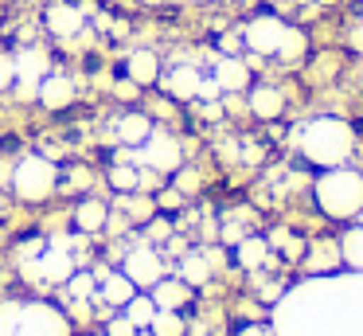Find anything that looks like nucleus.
Here are the masks:
<instances>
[{
	"mask_svg": "<svg viewBox=\"0 0 363 336\" xmlns=\"http://www.w3.org/2000/svg\"><path fill=\"white\" fill-rule=\"evenodd\" d=\"M274 336H363V273L336 270L289 286L269 313Z\"/></svg>",
	"mask_w": 363,
	"mask_h": 336,
	"instance_id": "1",
	"label": "nucleus"
},
{
	"mask_svg": "<svg viewBox=\"0 0 363 336\" xmlns=\"http://www.w3.org/2000/svg\"><path fill=\"white\" fill-rule=\"evenodd\" d=\"M293 141L313 168H336V164H347L355 153V129L340 117H313L297 125Z\"/></svg>",
	"mask_w": 363,
	"mask_h": 336,
	"instance_id": "2",
	"label": "nucleus"
},
{
	"mask_svg": "<svg viewBox=\"0 0 363 336\" xmlns=\"http://www.w3.org/2000/svg\"><path fill=\"white\" fill-rule=\"evenodd\" d=\"M0 336H71V317L43 297L0 301Z\"/></svg>",
	"mask_w": 363,
	"mask_h": 336,
	"instance_id": "3",
	"label": "nucleus"
},
{
	"mask_svg": "<svg viewBox=\"0 0 363 336\" xmlns=\"http://www.w3.org/2000/svg\"><path fill=\"white\" fill-rule=\"evenodd\" d=\"M313 195L316 207L324 219H336V223H352L363 215V172L336 164V168H324L313 180Z\"/></svg>",
	"mask_w": 363,
	"mask_h": 336,
	"instance_id": "4",
	"label": "nucleus"
},
{
	"mask_svg": "<svg viewBox=\"0 0 363 336\" xmlns=\"http://www.w3.org/2000/svg\"><path fill=\"white\" fill-rule=\"evenodd\" d=\"M238 36H242L246 51L262 55V59H301V55L308 51L305 31L293 28V23H285V20H277V16H269V12L250 16Z\"/></svg>",
	"mask_w": 363,
	"mask_h": 336,
	"instance_id": "5",
	"label": "nucleus"
},
{
	"mask_svg": "<svg viewBox=\"0 0 363 336\" xmlns=\"http://www.w3.org/2000/svg\"><path fill=\"white\" fill-rule=\"evenodd\" d=\"M9 184L20 203H48L59 192V164L43 153H24L12 164Z\"/></svg>",
	"mask_w": 363,
	"mask_h": 336,
	"instance_id": "6",
	"label": "nucleus"
},
{
	"mask_svg": "<svg viewBox=\"0 0 363 336\" xmlns=\"http://www.w3.org/2000/svg\"><path fill=\"white\" fill-rule=\"evenodd\" d=\"M125 161H133L137 168H152V172H160V176H172V172L184 164V145L168 129L152 125V133L141 141V145L125 148Z\"/></svg>",
	"mask_w": 363,
	"mask_h": 336,
	"instance_id": "7",
	"label": "nucleus"
},
{
	"mask_svg": "<svg viewBox=\"0 0 363 336\" xmlns=\"http://www.w3.org/2000/svg\"><path fill=\"white\" fill-rule=\"evenodd\" d=\"M20 266H24V278L40 281V286H67V278L79 270L71 246H67L63 239H48V246H43L40 254L20 258Z\"/></svg>",
	"mask_w": 363,
	"mask_h": 336,
	"instance_id": "8",
	"label": "nucleus"
},
{
	"mask_svg": "<svg viewBox=\"0 0 363 336\" xmlns=\"http://www.w3.org/2000/svg\"><path fill=\"white\" fill-rule=\"evenodd\" d=\"M121 273H125L137 289H152L160 278H164V254H160V246H152V242H137L133 250H125V258H121Z\"/></svg>",
	"mask_w": 363,
	"mask_h": 336,
	"instance_id": "9",
	"label": "nucleus"
},
{
	"mask_svg": "<svg viewBox=\"0 0 363 336\" xmlns=\"http://www.w3.org/2000/svg\"><path fill=\"white\" fill-rule=\"evenodd\" d=\"M16 55V86L12 90L20 94V98H35V90H40V82L51 75V55L43 51V47H20Z\"/></svg>",
	"mask_w": 363,
	"mask_h": 336,
	"instance_id": "10",
	"label": "nucleus"
},
{
	"mask_svg": "<svg viewBox=\"0 0 363 336\" xmlns=\"http://www.w3.org/2000/svg\"><path fill=\"white\" fill-rule=\"evenodd\" d=\"M43 28H48L55 39L67 43V39H74V36L86 31V8L67 4V0H51L48 12H43Z\"/></svg>",
	"mask_w": 363,
	"mask_h": 336,
	"instance_id": "11",
	"label": "nucleus"
},
{
	"mask_svg": "<svg viewBox=\"0 0 363 336\" xmlns=\"http://www.w3.org/2000/svg\"><path fill=\"white\" fill-rule=\"evenodd\" d=\"M199 78H203V70H199V67H184V63H176V67L160 70L157 86H160V90H164L172 102H196Z\"/></svg>",
	"mask_w": 363,
	"mask_h": 336,
	"instance_id": "12",
	"label": "nucleus"
},
{
	"mask_svg": "<svg viewBox=\"0 0 363 336\" xmlns=\"http://www.w3.org/2000/svg\"><path fill=\"white\" fill-rule=\"evenodd\" d=\"M35 102L43 109H67L74 102V78L63 75V70H51L40 82V90H35Z\"/></svg>",
	"mask_w": 363,
	"mask_h": 336,
	"instance_id": "13",
	"label": "nucleus"
},
{
	"mask_svg": "<svg viewBox=\"0 0 363 336\" xmlns=\"http://www.w3.org/2000/svg\"><path fill=\"white\" fill-rule=\"evenodd\" d=\"M211 75H215V82H219L223 94H238V90H246V82H250V63L238 59V55H219L215 67H211Z\"/></svg>",
	"mask_w": 363,
	"mask_h": 336,
	"instance_id": "14",
	"label": "nucleus"
},
{
	"mask_svg": "<svg viewBox=\"0 0 363 336\" xmlns=\"http://www.w3.org/2000/svg\"><path fill=\"white\" fill-rule=\"evenodd\" d=\"M235 262L242 266V270H266V266H274V250H269L266 234H242V239L235 242Z\"/></svg>",
	"mask_w": 363,
	"mask_h": 336,
	"instance_id": "15",
	"label": "nucleus"
},
{
	"mask_svg": "<svg viewBox=\"0 0 363 336\" xmlns=\"http://www.w3.org/2000/svg\"><path fill=\"white\" fill-rule=\"evenodd\" d=\"M250 114L258 117V121H277V117L285 114V94H281V86H274V82L250 86Z\"/></svg>",
	"mask_w": 363,
	"mask_h": 336,
	"instance_id": "16",
	"label": "nucleus"
},
{
	"mask_svg": "<svg viewBox=\"0 0 363 336\" xmlns=\"http://www.w3.org/2000/svg\"><path fill=\"white\" fill-rule=\"evenodd\" d=\"M160 55L157 51H149V47H141V51H129V59H125V78L129 82H137L145 90V86H157V78H160Z\"/></svg>",
	"mask_w": 363,
	"mask_h": 336,
	"instance_id": "17",
	"label": "nucleus"
},
{
	"mask_svg": "<svg viewBox=\"0 0 363 336\" xmlns=\"http://www.w3.org/2000/svg\"><path fill=\"white\" fill-rule=\"evenodd\" d=\"M106 219H110V203L98 200V195H82L79 207H74V231L98 234V231H106Z\"/></svg>",
	"mask_w": 363,
	"mask_h": 336,
	"instance_id": "18",
	"label": "nucleus"
},
{
	"mask_svg": "<svg viewBox=\"0 0 363 336\" xmlns=\"http://www.w3.org/2000/svg\"><path fill=\"white\" fill-rule=\"evenodd\" d=\"M149 297H152L157 309H176V313H180L184 305H191V286L184 278H168V273H164V278L149 289Z\"/></svg>",
	"mask_w": 363,
	"mask_h": 336,
	"instance_id": "19",
	"label": "nucleus"
},
{
	"mask_svg": "<svg viewBox=\"0 0 363 336\" xmlns=\"http://www.w3.org/2000/svg\"><path fill=\"white\" fill-rule=\"evenodd\" d=\"M211 273H215V266H211V258H207V250H184L180 254V273H176V278H184L191 289L207 286Z\"/></svg>",
	"mask_w": 363,
	"mask_h": 336,
	"instance_id": "20",
	"label": "nucleus"
},
{
	"mask_svg": "<svg viewBox=\"0 0 363 336\" xmlns=\"http://www.w3.org/2000/svg\"><path fill=\"white\" fill-rule=\"evenodd\" d=\"M133 293H137V286H133V281H129L121 270H110L102 281H98V301L110 305V309H121V305H125Z\"/></svg>",
	"mask_w": 363,
	"mask_h": 336,
	"instance_id": "21",
	"label": "nucleus"
},
{
	"mask_svg": "<svg viewBox=\"0 0 363 336\" xmlns=\"http://www.w3.org/2000/svg\"><path fill=\"white\" fill-rule=\"evenodd\" d=\"M118 211L129 219V223H149L157 215V195L149 192H118Z\"/></svg>",
	"mask_w": 363,
	"mask_h": 336,
	"instance_id": "22",
	"label": "nucleus"
},
{
	"mask_svg": "<svg viewBox=\"0 0 363 336\" xmlns=\"http://www.w3.org/2000/svg\"><path fill=\"white\" fill-rule=\"evenodd\" d=\"M305 258H308V270H313V273H336V270H344V266H340V246H336V239H316V242H308V246H305Z\"/></svg>",
	"mask_w": 363,
	"mask_h": 336,
	"instance_id": "23",
	"label": "nucleus"
},
{
	"mask_svg": "<svg viewBox=\"0 0 363 336\" xmlns=\"http://www.w3.org/2000/svg\"><path fill=\"white\" fill-rule=\"evenodd\" d=\"M336 246H340V266L363 273V223L347 227V231L336 239Z\"/></svg>",
	"mask_w": 363,
	"mask_h": 336,
	"instance_id": "24",
	"label": "nucleus"
},
{
	"mask_svg": "<svg viewBox=\"0 0 363 336\" xmlns=\"http://www.w3.org/2000/svg\"><path fill=\"white\" fill-rule=\"evenodd\" d=\"M149 133H152V117L149 114H121L118 117V141L125 148H137Z\"/></svg>",
	"mask_w": 363,
	"mask_h": 336,
	"instance_id": "25",
	"label": "nucleus"
},
{
	"mask_svg": "<svg viewBox=\"0 0 363 336\" xmlns=\"http://www.w3.org/2000/svg\"><path fill=\"white\" fill-rule=\"evenodd\" d=\"M121 313H125V317L133 320L137 328H149V325H152V317H157V305H152V297H149V293H141V289H137V293L129 297L125 305H121Z\"/></svg>",
	"mask_w": 363,
	"mask_h": 336,
	"instance_id": "26",
	"label": "nucleus"
},
{
	"mask_svg": "<svg viewBox=\"0 0 363 336\" xmlns=\"http://www.w3.org/2000/svg\"><path fill=\"white\" fill-rule=\"evenodd\" d=\"M266 242H269V250H281L289 262H297V258H305V246L308 242L305 239H297L293 231H285V227H277V231H269L266 234Z\"/></svg>",
	"mask_w": 363,
	"mask_h": 336,
	"instance_id": "27",
	"label": "nucleus"
},
{
	"mask_svg": "<svg viewBox=\"0 0 363 336\" xmlns=\"http://www.w3.org/2000/svg\"><path fill=\"white\" fill-rule=\"evenodd\" d=\"M67 297L71 301H98V278L90 270H74L71 278H67Z\"/></svg>",
	"mask_w": 363,
	"mask_h": 336,
	"instance_id": "28",
	"label": "nucleus"
},
{
	"mask_svg": "<svg viewBox=\"0 0 363 336\" xmlns=\"http://www.w3.org/2000/svg\"><path fill=\"white\" fill-rule=\"evenodd\" d=\"M149 332H152V336H188V320H184L176 309H157Z\"/></svg>",
	"mask_w": 363,
	"mask_h": 336,
	"instance_id": "29",
	"label": "nucleus"
},
{
	"mask_svg": "<svg viewBox=\"0 0 363 336\" xmlns=\"http://www.w3.org/2000/svg\"><path fill=\"white\" fill-rule=\"evenodd\" d=\"M106 180H110L113 192H137V184H141V168H133V164H113Z\"/></svg>",
	"mask_w": 363,
	"mask_h": 336,
	"instance_id": "30",
	"label": "nucleus"
},
{
	"mask_svg": "<svg viewBox=\"0 0 363 336\" xmlns=\"http://www.w3.org/2000/svg\"><path fill=\"white\" fill-rule=\"evenodd\" d=\"M172 234H176V227H172V219H168L164 211H157V215L145 223V242H152V246H164Z\"/></svg>",
	"mask_w": 363,
	"mask_h": 336,
	"instance_id": "31",
	"label": "nucleus"
},
{
	"mask_svg": "<svg viewBox=\"0 0 363 336\" xmlns=\"http://www.w3.org/2000/svg\"><path fill=\"white\" fill-rule=\"evenodd\" d=\"M172 188L180 195H196L199 192V172L196 168H184V164H180V168L172 172Z\"/></svg>",
	"mask_w": 363,
	"mask_h": 336,
	"instance_id": "32",
	"label": "nucleus"
},
{
	"mask_svg": "<svg viewBox=\"0 0 363 336\" xmlns=\"http://www.w3.org/2000/svg\"><path fill=\"white\" fill-rule=\"evenodd\" d=\"M16 86V55L12 51H0V94Z\"/></svg>",
	"mask_w": 363,
	"mask_h": 336,
	"instance_id": "33",
	"label": "nucleus"
},
{
	"mask_svg": "<svg viewBox=\"0 0 363 336\" xmlns=\"http://www.w3.org/2000/svg\"><path fill=\"white\" fill-rule=\"evenodd\" d=\"M137 332H141V328H137L125 313H118V317L106 320V336H137Z\"/></svg>",
	"mask_w": 363,
	"mask_h": 336,
	"instance_id": "34",
	"label": "nucleus"
},
{
	"mask_svg": "<svg viewBox=\"0 0 363 336\" xmlns=\"http://www.w3.org/2000/svg\"><path fill=\"white\" fill-rule=\"evenodd\" d=\"M180 203H184V195L176 192V188H168V192H160V195H157V211H164V215H168V211H176Z\"/></svg>",
	"mask_w": 363,
	"mask_h": 336,
	"instance_id": "35",
	"label": "nucleus"
},
{
	"mask_svg": "<svg viewBox=\"0 0 363 336\" xmlns=\"http://www.w3.org/2000/svg\"><path fill=\"white\" fill-rule=\"evenodd\" d=\"M235 336H274V328H269V320H254V325H242Z\"/></svg>",
	"mask_w": 363,
	"mask_h": 336,
	"instance_id": "36",
	"label": "nucleus"
},
{
	"mask_svg": "<svg viewBox=\"0 0 363 336\" xmlns=\"http://www.w3.org/2000/svg\"><path fill=\"white\" fill-rule=\"evenodd\" d=\"M219 47H223V55H238V51H242V36H238V31H235V36H223Z\"/></svg>",
	"mask_w": 363,
	"mask_h": 336,
	"instance_id": "37",
	"label": "nucleus"
},
{
	"mask_svg": "<svg viewBox=\"0 0 363 336\" xmlns=\"http://www.w3.org/2000/svg\"><path fill=\"white\" fill-rule=\"evenodd\" d=\"M113 94H118V98H125V102H133L137 94H141V86H137V82H129V78H125V82H118V86H113Z\"/></svg>",
	"mask_w": 363,
	"mask_h": 336,
	"instance_id": "38",
	"label": "nucleus"
},
{
	"mask_svg": "<svg viewBox=\"0 0 363 336\" xmlns=\"http://www.w3.org/2000/svg\"><path fill=\"white\" fill-rule=\"evenodd\" d=\"M141 4H164V0H141Z\"/></svg>",
	"mask_w": 363,
	"mask_h": 336,
	"instance_id": "39",
	"label": "nucleus"
},
{
	"mask_svg": "<svg viewBox=\"0 0 363 336\" xmlns=\"http://www.w3.org/2000/svg\"><path fill=\"white\" fill-rule=\"evenodd\" d=\"M316 4H336V0H316Z\"/></svg>",
	"mask_w": 363,
	"mask_h": 336,
	"instance_id": "40",
	"label": "nucleus"
},
{
	"mask_svg": "<svg viewBox=\"0 0 363 336\" xmlns=\"http://www.w3.org/2000/svg\"><path fill=\"white\" fill-rule=\"evenodd\" d=\"M172 4H184V0H172Z\"/></svg>",
	"mask_w": 363,
	"mask_h": 336,
	"instance_id": "41",
	"label": "nucleus"
},
{
	"mask_svg": "<svg viewBox=\"0 0 363 336\" xmlns=\"http://www.w3.org/2000/svg\"><path fill=\"white\" fill-rule=\"evenodd\" d=\"M102 336H106V332H102Z\"/></svg>",
	"mask_w": 363,
	"mask_h": 336,
	"instance_id": "42",
	"label": "nucleus"
}]
</instances>
